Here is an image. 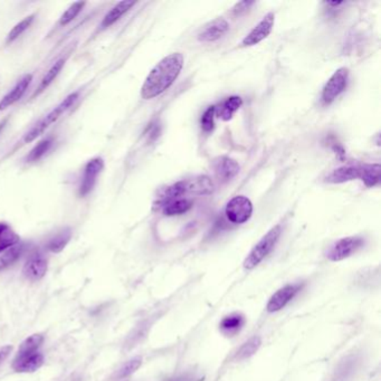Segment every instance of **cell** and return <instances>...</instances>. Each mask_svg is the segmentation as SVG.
<instances>
[{
  "label": "cell",
  "instance_id": "1",
  "mask_svg": "<svg viewBox=\"0 0 381 381\" xmlns=\"http://www.w3.org/2000/svg\"><path fill=\"white\" fill-rule=\"evenodd\" d=\"M185 59L181 53L170 54L161 59L147 76L141 87V96L151 100L168 90L181 73Z\"/></svg>",
  "mask_w": 381,
  "mask_h": 381
},
{
  "label": "cell",
  "instance_id": "2",
  "mask_svg": "<svg viewBox=\"0 0 381 381\" xmlns=\"http://www.w3.org/2000/svg\"><path fill=\"white\" fill-rule=\"evenodd\" d=\"M281 234H282L281 225H276L274 227L271 228L248 253V255L246 256L244 263H243L244 269L247 271H252L257 267L274 250L278 239H280Z\"/></svg>",
  "mask_w": 381,
  "mask_h": 381
},
{
  "label": "cell",
  "instance_id": "3",
  "mask_svg": "<svg viewBox=\"0 0 381 381\" xmlns=\"http://www.w3.org/2000/svg\"><path fill=\"white\" fill-rule=\"evenodd\" d=\"M79 98L80 92L70 93V96H66L59 105L54 107L51 112L46 114L40 122H37V124L26 133L25 137H23V142L31 143L33 142V141L36 140L37 137H40L52 124H55L64 113L68 112V110L73 107L74 104L76 103V101L79 100Z\"/></svg>",
  "mask_w": 381,
  "mask_h": 381
},
{
  "label": "cell",
  "instance_id": "4",
  "mask_svg": "<svg viewBox=\"0 0 381 381\" xmlns=\"http://www.w3.org/2000/svg\"><path fill=\"white\" fill-rule=\"evenodd\" d=\"M366 244V239L362 236H349L338 239L329 247L325 256L331 262L343 261L361 250Z\"/></svg>",
  "mask_w": 381,
  "mask_h": 381
},
{
  "label": "cell",
  "instance_id": "5",
  "mask_svg": "<svg viewBox=\"0 0 381 381\" xmlns=\"http://www.w3.org/2000/svg\"><path fill=\"white\" fill-rule=\"evenodd\" d=\"M348 82H349V70L345 68L336 70L323 87L322 96H321L323 103L325 105L334 103L336 98L345 92Z\"/></svg>",
  "mask_w": 381,
  "mask_h": 381
},
{
  "label": "cell",
  "instance_id": "6",
  "mask_svg": "<svg viewBox=\"0 0 381 381\" xmlns=\"http://www.w3.org/2000/svg\"><path fill=\"white\" fill-rule=\"evenodd\" d=\"M225 214L232 224H245L253 215L252 202L245 196L234 197L227 202Z\"/></svg>",
  "mask_w": 381,
  "mask_h": 381
},
{
  "label": "cell",
  "instance_id": "7",
  "mask_svg": "<svg viewBox=\"0 0 381 381\" xmlns=\"http://www.w3.org/2000/svg\"><path fill=\"white\" fill-rule=\"evenodd\" d=\"M104 168V161L102 158L96 157L89 160L83 171L81 184L79 187L80 197H87L92 193L96 187L98 177Z\"/></svg>",
  "mask_w": 381,
  "mask_h": 381
},
{
  "label": "cell",
  "instance_id": "8",
  "mask_svg": "<svg viewBox=\"0 0 381 381\" xmlns=\"http://www.w3.org/2000/svg\"><path fill=\"white\" fill-rule=\"evenodd\" d=\"M303 286H304L303 283L286 284L283 287L278 289L272 297H269L267 304V311L269 313L281 311L302 291Z\"/></svg>",
  "mask_w": 381,
  "mask_h": 381
},
{
  "label": "cell",
  "instance_id": "9",
  "mask_svg": "<svg viewBox=\"0 0 381 381\" xmlns=\"http://www.w3.org/2000/svg\"><path fill=\"white\" fill-rule=\"evenodd\" d=\"M274 23L275 15L273 13L265 15L263 20L245 36L244 40H241V45L245 47L257 45L258 43L267 38L269 35L272 33Z\"/></svg>",
  "mask_w": 381,
  "mask_h": 381
},
{
  "label": "cell",
  "instance_id": "10",
  "mask_svg": "<svg viewBox=\"0 0 381 381\" xmlns=\"http://www.w3.org/2000/svg\"><path fill=\"white\" fill-rule=\"evenodd\" d=\"M185 195L194 196H205L214 193L215 185L213 180L208 176H196L189 179L181 180Z\"/></svg>",
  "mask_w": 381,
  "mask_h": 381
},
{
  "label": "cell",
  "instance_id": "11",
  "mask_svg": "<svg viewBox=\"0 0 381 381\" xmlns=\"http://www.w3.org/2000/svg\"><path fill=\"white\" fill-rule=\"evenodd\" d=\"M239 167L236 160L230 157H218L214 160L213 170L221 182H228L239 174Z\"/></svg>",
  "mask_w": 381,
  "mask_h": 381
},
{
  "label": "cell",
  "instance_id": "12",
  "mask_svg": "<svg viewBox=\"0 0 381 381\" xmlns=\"http://www.w3.org/2000/svg\"><path fill=\"white\" fill-rule=\"evenodd\" d=\"M47 260L40 253H35L26 262L23 269L24 275L29 281L42 280L47 272Z\"/></svg>",
  "mask_w": 381,
  "mask_h": 381
},
{
  "label": "cell",
  "instance_id": "13",
  "mask_svg": "<svg viewBox=\"0 0 381 381\" xmlns=\"http://www.w3.org/2000/svg\"><path fill=\"white\" fill-rule=\"evenodd\" d=\"M230 31V24L224 18H216L202 29L198 35V40L202 43H213L221 40Z\"/></svg>",
  "mask_w": 381,
  "mask_h": 381
},
{
  "label": "cell",
  "instance_id": "14",
  "mask_svg": "<svg viewBox=\"0 0 381 381\" xmlns=\"http://www.w3.org/2000/svg\"><path fill=\"white\" fill-rule=\"evenodd\" d=\"M44 364V356L40 351L29 354H17L13 362V369L16 373H34Z\"/></svg>",
  "mask_w": 381,
  "mask_h": 381
},
{
  "label": "cell",
  "instance_id": "15",
  "mask_svg": "<svg viewBox=\"0 0 381 381\" xmlns=\"http://www.w3.org/2000/svg\"><path fill=\"white\" fill-rule=\"evenodd\" d=\"M33 81V75L31 74H25V75L15 84L12 90L7 93L6 96H3L0 100V111L6 110L7 107H12L13 104L20 101V98H23L26 91L29 90V85Z\"/></svg>",
  "mask_w": 381,
  "mask_h": 381
},
{
  "label": "cell",
  "instance_id": "16",
  "mask_svg": "<svg viewBox=\"0 0 381 381\" xmlns=\"http://www.w3.org/2000/svg\"><path fill=\"white\" fill-rule=\"evenodd\" d=\"M356 179H360V167L353 165H343L325 177V182L329 184H343Z\"/></svg>",
  "mask_w": 381,
  "mask_h": 381
},
{
  "label": "cell",
  "instance_id": "17",
  "mask_svg": "<svg viewBox=\"0 0 381 381\" xmlns=\"http://www.w3.org/2000/svg\"><path fill=\"white\" fill-rule=\"evenodd\" d=\"M245 323H246V319L244 315L239 312H235V313H230L223 318L222 321L219 323V330L225 336H234L243 329Z\"/></svg>",
  "mask_w": 381,
  "mask_h": 381
},
{
  "label": "cell",
  "instance_id": "18",
  "mask_svg": "<svg viewBox=\"0 0 381 381\" xmlns=\"http://www.w3.org/2000/svg\"><path fill=\"white\" fill-rule=\"evenodd\" d=\"M135 1H121L117 3L105 16H104L102 23L100 24V31L109 29L113 24L117 23L124 14L129 12L132 7L135 6Z\"/></svg>",
  "mask_w": 381,
  "mask_h": 381
},
{
  "label": "cell",
  "instance_id": "19",
  "mask_svg": "<svg viewBox=\"0 0 381 381\" xmlns=\"http://www.w3.org/2000/svg\"><path fill=\"white\" fill-rule=\"evenodd\" d=\"M193 206H194V204H193L190 200L182 197V198H178V200L167 202L165 205L160 208V211H161V213L165 216H179V215H184V214L190 211Z\"/></svg>",
  "mask_w": 381,
  "mask_h": 381
},
{
  "label": "cell",
  "instance_id": "20",
  "mask_svg": "<svg viewBox=\"0 0 381 381\" xmlns=\"http://www.w3.org/2000/svg\"><path fill=\"white\" fill-rule=\"evenodd\" d=\"M243 105V100L239 96H230L226 101L223 102L218 107H216L215 115L223 121H230L233 118L239 107Z\"/></svg>",
  "mask_w": 381,
  "mask_h": 381
},
{
  "label": "cell",
  "instance_id": "21",
  "mask_svg": "<svg viewBox=\"0 0 381 381\" xmlns=\"http://www.w3.org/2000/svg\"><path fill=\"white\" fill-rule=\"evenodd\" d=\"M65 62H66V59L63 57V59H59L57 63L52 65V68L46 72L45 75L40 81V85L37 87V90L33 94V98L40 96V93L44 92L53 83L54 80L57 79V75L61 73V70L64 68Z\"/></svg>",
  "mask_w": 381,
  "mask_h": 381
},
{
  "label": "cell",
  "instance_id": "22",
  "mask_svg": "<svg viewBox=\"0 0 381 381\" xmlns=\"http://www.w3.org/2000/svg\"><path fill=\"white\" fill-rule=\"evenodd\" d=\"M20 239L17 233L13 230L7 223H0V253L5 252L10 247L20 243Z\"/></svg>",
  "mask_w": 381,
  "mask_h": 381
},
{
  "label": "cell",
  "instance_id": "23",
  "mask_svg": "<svg viewBox=\"0 0 381 381\" xmlns=\"http://www.w3.org/2000/svg\"><path fill=\"white\" fill-rule=\"evenodd\" d=\"M360 179L367 187L373 188L380 184V165H364L360 167Z\"/></svg>",
  "mask_w": 381,
  "mask_h": 381
},
{
  "label": "cell",
  "instance_id": "24",
  "mask_svg": "<svg viewBox=\"0 0 381 381\" xmlns=\"http://www.w3.org/2000/svg\"><path fill=\"white\" fill-rule=\"evenodd\" d=\"M72 239V230L66 227L57 232L47 243L48 251L52 253H61Z\"/></svg>",
  "mask_w": 381,
  "mask_h": 381
},
{
  "label": "cell",
  "instance_id": "25",
  "mask_svg": "<svg viewBox=\"0 0 381 381\" xmlns=\"http://www.w3.org/2000/svg\"><path fill=\"white\" fill-rule=\"evenodd\" d=\"M24 251H25V245L22 243H18L15 246L5 251L3 255L0 256V272L16 263L20 256L23 255Z\"/></svg>",
  "mask_w": 381,
  "mask_h": 381
},
{
  "label": "cell",
  "instance_id": "26",
  "mask_svg": "<svg viewBox=\"0 0 381 381\" xmlns=\"http://www.w3.org/2000/svg\"><path fill=\"white\" fill-rule=\"evenodd\" d=\"M54 137H47L45 139H43L42 141L37 143L34 148L31 149V152L27 154L26 157V161L27 163H36L38 160L42 159L50 150H51L52 146H53Z\"/></svg>",
  "mask_w": 381,
  "mask_h": 381
},
{
  "label": "cell",
  "instance_id": "27",
  "mask_svg": "<svg viewBox=\"0 0 381 381\" xmlns=\"http://www.w3.org/2000/svg\"><path fill=\"white\" fill-rule=\"evenodd\" d=\"M262 339L261 336H254L251 339L247 340L243 343L239 351L236 352V359L237 360H245V359L251 358L257 352L258 349L261 348Z\"/></svg>",
  "mask_w": 381,
  "mask_h": 381
},
{
  "label": "cell",
  "instance_id": "28",
  "mask_svg": "<svg viewBox=\"0 0 381 381\" xmlns=\"http://www.w3.org/2000/svg\"><path fill=\"white\" fill-rule=\"evenodd\" d=\"M44 342V336L42 334H33L20 345L18 349V354H29L38 351L40 345Z\"/></svg>",
  "mask_w": 381,
  "mask_h": 381
},
{
  "label": "cell",
  "instance_id": "29",
  "mask_svg": "<svg viewBox=\"0 0 381 381\" xmlns=\"http://www.w3.org/2000/svg\"><path fill=\"white\" fill-rule=\"evenodd\" d=\"M34 20L35 15H31V16H29V17L24 18L22 22L16 24V25L13 27L12 31H9L8 35H7V44H9V43H13L14 42V40H17L18 37H20V35L23 34V33H25V31H27L29 27H31V24H33V22H34Z\"/></svg>",
  "mask_w": 381,
  "mask_h": 381
},
{
  "label": "cell",
  "instance_id": "30",
  "mask_svg": "<svg viewBox=\"0 0 381 381\" xmlns=\"http://www.w3.org/2000/svg\"><path fill=\"white\" fill-rule=\"evenodd\" d=\"M85 6V3H81V1H77V3H74L73 5H70V8L64 13V14L61 16L59 18V24L61 26L68 25L70 22H73L75 20L76 16L81 13L83 7Z\"/></svg>",
  "mask_w": 381,
  "mask_h": 381
},
{
  "label": "cell",
  "instance_id": "31",
  "mask_svg": "<svg viewBox=\"0 0 381 381\" xmlns=\"http://www.w3.org/2000/svg\"><path fill=\"white\" fill-rule=\"evenodd\" d=\"M141 364H142V358H141V357H135V358H132L131 360L126 362V364L122 366L120 371H119L118 378L124 379L126 378V377H129V375H133V373L141 367Z\"/></svg>",
  "mask_w": 381,
  "mask_h": 381
},
{
  "label": "cell",
  "instance_id": "32",
  "mask_svg": "<svg viewBox=\"0 0 381 381\" xmlns=\"http://www.w3.org/2000/svg\"><path fill=\"white\" fill-rule=\"evenodd\" d=\"M215 111H216V107H208L206 110L204 114L202 115V120H200V124H202V129L205 132H211L215 126Z\"/></svg>",
  "mask_w": 381,
  "mask_h": 381
},
{
  "label": "cell",
  "instance_id": "33",
  "mask_svg": "<svg viewBox=\"0 0 381 381\" xmlns=\"http://www.w3.org/2000/svg\"><path fill=\"white\" fill-rule=\"evenodd\" d=\"M254 1H241V3H236L235 7L233 8V14L235 16H239L243 13L246 12L247 9L254 5Z\"/></svg>",
  "mask_w": 381,
  "mask_h": 381
},
{
  "label": "cell",
  "instance_id": "34",
  "mask_svg": "<svg viewBox=\"0 0 381 381\" xmlns=\"http://www.w3.org/2000/svg\"><path fill=\"white\" fill-rule=\"evenodd\" d=\"M160 126L158 124H151L147 128V137L149 141H154L159 137Z\"/></svg>",
  "mask_w": 381,
  "mask_h": 381
},
{
  "label": "cell",
  "instance_id": "35",
  "mask_svg": "<svg viewBox=\"0 0 381 381\" xmlns=\"http://www.w3.org/2000/svg\"><path fill=\"white\" fill-rule=\"evenodd\" d=\"M12 345H5V347L0 348V364H3L6 360L7 357L12 352Z\"/></svg>",
  "mask_w": 381,
  "mask_h": 381
},
{
  "label": "cell",
  "instance_id": "36",
  "mask_svg": "<svg viewBox=\"0 0 381 381\" xmlns=\"http://www.w3.org/2000/svg\"><path fill=\"white\" fill-rule=\"evenodd\" d=\"M165 381H196V379L190 375H177V377H174V378H170Z\"/></svg>",
  "mask_w": 381,
  "mask_h": 381
}]
</instances>
